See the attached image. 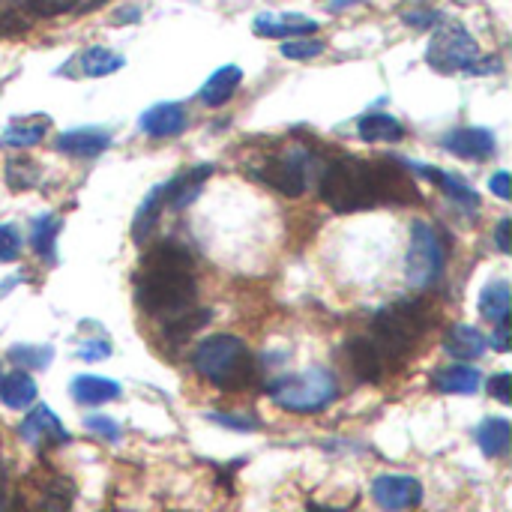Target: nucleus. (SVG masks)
<instances>
[{"label": "nucleus", "instance_id": "1", "mask_svg": "<svg viewBox=\"0 0 512 512\" xmlns=\"http://www.w3.org/2000/svg\"><path fill=\"white\" fill-rule=\"evenodd\" d=\"M135 294L150 315H180L195 303L192 258L177 243H159L147 258L135 282Z\"/></svg>", "mask_w": 512, "mask_h": 512}, {"label": "nucleus", "instance_id": "2", "mask_svg": "<svg viewBox=\"0 0 512 512\" xmlns=\"http://www.w3.org/2000/svg\"><path fill=\"white\" fill-rule=\"evenodd\" d=\"M321 198L336 213H354L384 204L378 162H363L354 156L330 162L321 177Z\"/></svg>", "mask_w": 512, "mask_h": 512}, {"label": "nucleus", "instance_id": "3", "mask_svg": "<svg viewBox=\"0 0 512 512\" xmlns=\"http://www.w3.org/2000/svg\"><path fill=\"white\" fill-rule=\"evenodd\" d=\"M429 324H432V315H429V306L423 300H402V303H393L375 315L369 339L375 342V348L390 363V360L408 357L417 348L420 336L429 330Z\"/></svg>", "mask_w": 512, "mask_h": 512}, {"label": "nucleus", "instance_id": "4", "mask_svg": "<svg viewBox=\"0 0 512 512\" xmlns=\"http://www.w3.org/2000/svg\"><path fill=\"white\" fill-rule=\"evenodd\" d=\"M195 369L219 390H243L255 378V357L237 336L219 333L195 348Z\"/></svg>", "mask_w": 512, "mask_h": 512}, {"label": "nucleus", "instance_id": "5", "mask_svg": "<svg viewBox=\"0 0 512 512\" xmlns=\"http://www.w3.org/2000/svg\"><path fill=\"white\" fill-rule=\"evenodd\" d=\"M270 399L291 414H315L339 399V384L330 369H306L270 384Z\"/></svg>", "mask_w": 512, "mask_h": 512}, {"label": "nucleus", "instance_id": "6", "mask_svg": "<svg viewBox=\"0 0 512 512\" xmlns=\"http://www.w3.org/2000/svg\"><path fill=\"white\" fill-rule=\"evenodd\" d=\"M480 45L471 36L468 27L462 24H441L429 42L426 60L432 69L444 72V75H456V72H471L480 60Z\"/></svg>", "mask_w": 512, "mask_h": 512}, {"label": "nucleus", "instance_id": "7", "mask_svg": "<svg viewBox=\"0 0 512 512\" xmlns=\"http://www.w3.org/2000/svg\"><path fill=\"white\" fill-rule=\"evenodd\" d=\"M444 243L429 222H414L411 249H408V279L417 288L435 285L444 273Z\"/></svg>", "mask_w": 512, "mask_h": 512}, {"label": "nucleus", "instance_id": "8", "mask_svg": "<svg viewBox=\"0 0 512 512\" xmlns=\"http://www.w3.org/2000/svg\"><path fill=\"white\" fill-rule=\"evenodd\" d=\"M372 501L384 512L414 510L423 501V483L405 474H384L372 483Z\"/></svg>", "mask_w": 512, "mask_h": 512}, {"label": "nucleus", "instance_id": "9", "mask_svg": "<svg viewBox=\"0 0 512 512\" xmlns=\"http://www.w3.org/2000/svg\"><path fill=\"white\" fill-rule=\"evenodd\" d=\"M255 174L273 186L276 192L288 195V198H297L306 192V159L300 153H288V156H276V159H267L261 168H255Z\"/></svg>", "mask_w": 512, "mask_h": 512}, {"label": "nucleus", "instance_id": "10", "mask_svg": "<svg viewBox=\"0 0 512 512\" xmlns=\"http://www.w3.org/2000/svg\"><path fill=\"white\" fill-rule=\"evenodd\" d=\"M441 144L447 153H453L459 159H471V162L495 156V132L483 129V126H459V129L447 132Z\"/></svg>", "mask_w": 512, "mask_h": 512}, {"label": "nucleus", "instance_id": "11", "mask_svg": "<svg viewBox=\"0 0 512 512\" xmlns=\"http://www.w3.org/2000/svg\"><path fill=\"white\" fill-rule=\"evenodd\" d=\"M21 441H27L30 447H45V444H66L69 432L63 429V423L57 420V414L48 405H36L24 423L18 426Z\"/></svg>", "mask_w": 512, "mask_h": 512}, {"label": "nucleus", "instance_id": "12", "mask_svg": "<svg viewBox=\"0 0 512 512\" xmlns=\"http://www.w3.org/2000/svg\"><path fill=\"white\" fill-rule=\"evenodd\" d=\"M255 33L264 39H300L318 30V21L294 12H261L255 15Z\"/></svg>", "mask_w": 512, "mask_h": 512}, {"label": "nucleus", "instance_id": "13", "mask_svg": "<svg viewBox=\"0 0 512 512\" xmlns=\"http://www.w3.org/2000/svg\"><path fill=\"white\" fill-rule=\"evenodd\" d=\"M60 153L66 156H78V159H93L99 153H105L111 147V135L99 126H81V129H69L63 135H57L54 144Z\"/></svg>", "mask_w": 512, "mask_h": 512}, {"label": "nucleus", "instance_id": "14", "mask_svg": "<svg viewBox=\"0 0 512 512\" xmlns=\"http://www.w3.org/2000/svg\"><path fill=\"white\" fill-rule=\"evenodd\" d=\"M210 174H213V165H192V168H186L183 174H177L171 183L162 186L165 204L174 207V210L189 207V204L201 195V189H204V183L210 180Z\"/></svg>", "mask_w": 512, "mask_h": 512}, {"label": "nucleus", "instance_id": "15", "mask_svg": "<svg viewBox=\"0 0 512 512\" xmlns=\"http://www.w3.org/2000/svg\"><path fill=\"white\" fill-rule=\"evenodd\" d=\"M348 363H351V372L366 384L381 381L384 372L390 369V363L384 360V354L375 348V342L369 336H357L348 342Z\"/></svg>", "mask_w": 512, "mask_h": 512}, {"label": "nucleus", "instance_id": "16", "mask_svg": "<svg viewBox=\"0 0 512 512\" xmlns=\"http://www.w3.org/2000/svg\"><path fill=\"white\" fill-rule=\"evenodd\" d=\"M186 129V108L180 102H156L141 114V132L150 138H171Z\"/></svg>", "mask_w": 512, "mask_h": 512}, {"label": "nucleus", "instance_id": "17", "mask_svg": "<svg viewBox=\"0 0 512 512\" xmlns=\"http://www.w3.org/2000/svg\"><path fill=\"white\" fill-rule=\"evenodd\" d=\"M240 81H243V69H240V66H234V63L219 66V69L204 81V87H201L198 96H201V102H204L207 108H219V105H225V102L237 93Z\"/></svg>", "mask_w": 512, "mask_h": 512}, {"label": "nucleus", "instance_id": "18", "mask_svg": "<svg viewBox=\"0 0 512 512\" xmlns=\"http://www.w3.org/2000/svg\"><path fill=\"white\" fill-rule=\"evenodd\" d=\"M69 393L78 405H105V402L120 399V384L111 378H99V375H78Z\"/></svg>", "mask_w": 512, "mask_h": 512}, {"label": "nucleus", "instance_id": "19", "mask_svg": "<svg viewBox=\"0 0 512 512\" xmlns=\"http://www.w3.org/2000/svg\"><path fill=\"white\" fill-rule=\"evenodd\" d=\"M417 174H423V177H429L432 183H438L441 189H444V195L447 198H453L456 204H462V207H468V210H477L480 207V195L462 180V177H456V174H447V171H441V168H432V165H411Z\"/></svg>", "mask_w": 512, "mask_h": 512}, {"label": "nucleus", "instance_id": "20", "mask_svg": "<svg viewBox=\"0 0 512 512\" xmlns=\"http://www.w3.org/2000/svg\"><path fill=\"white\" fill-rule=\"evenodd\" d=\"M357 135L369 144H390L405 138V126L393 114H366L357 123Z\"/></svg>", "mask_w": 512, "mask_h": 512}, {"label": "nucleus", "instance_id": "21", "mask_svg": "<svg viewBox=\"0 0 512 512\" xmlns=\"http://www.w3.org/2000/svg\"><path fill=\"white\" fill-rule=\"evenodd\" d=\"M444 348L456 360H477L486 351V336L477 327L456 324V327H450V333L444 339Z\"/></svg>", "mask_w": 512, "mask_h": 512}, {"label": "nucleus", "instance_id": "22", "mask_svg": "<svg viewBox=\"0 0 512 512\" xmlns=\"http://www.w3.org/2000/svg\"><path fill=\"white\" fill-rule=\"evenodd\" d=\"M435 387L441 393H456V396H474L480 387H483V375L474 369V366H465V363H456L444 372L435 375Z\"/></svg>", "mask_w": 512, "mask_h": 512}, {"label": "nucleus", "instance_id": "23", "mask_svg": "<svg viewBox=\"0 0 512 512\" xmlns=\"http://www.w3.org/2000/svg\"><path fill=\"white\" fill-rule=\"evenodd\" d=\"M510 438L512 426L510 420H504V417H489V420H483L480 429H477V444H480V450H483L489 459L507 456Z\"/></svg>", "mask_w": 512, "mask_h": 512}, {"label": "nucleus", "instance_id": "24", "mask_svg": "<svg viewBox=\"0 0 512 512\" xmlns=\"http://www.w3.org/2000/svg\"><path fill=\"white\" fill-rule=\"evenodd\" d=\"M0 402L12 411H24L36 402V381L24 372L0 378Z\"/></svg>", "mask_w": 512, "mask_h": 512}, {"label": "nucleus", "instance_id": "25", "mask_svg": "<svg viewBox=\"0 0 512 512\" xmlns=\"http://www.w3.org/2000/svg\"><path fill=\"white\" fill-rule=\"evenodd\" d=\"M45 132H48V117H15L3 129L0 141L9 147H33L45 138Z\"/></svg>", "mask_w": 512, "mask_h": 512}, {"label": "nucleus", "instance_id": "26", "mask_svg": "<svg viewBox=\"0 0 512 512\" xmlns=\"http://www.w3.org/2000/svg\"><path fill=\"white\" fill-rule=\"evenodd\" d=\"M123 54L105 48V45H90L87 51L78 54V66L87 78H102V75H111L117 69H123Z\"/></svg>", "mask_w": 512, "mask_h": 512}, {"label": "nucleus", "instance_id": "27", "mask_svg": "<svg viewBox=\"0 0 512 512\" xmlns=\"http://www.w3.org/2000/svg\"><path fill=\"white\" fill-rule=\"evenodd\" d=\"M30 231H33V234H30L33 252H36V255H42V261H45V264H54V261H57L54 246H57V234H60V219H57V216H51V213H42V216H36V219H33Z\"/></svg>", "mask_w": 512, "mask_h": 512}, {"label": "nucleus", "instance_id": "28", "mask_svg": "<svg viewBox=\"0 0 512 512\" xmlns=\"http://www.w3.org/2000/svg\"><path fill=\"white\" fill-rule=\"evenodd\" d=\"M210 318H213L210 309H186V312L171 315V318L165 321V336H168L171 342H186L189 336L201 333V330L210 324Z\"/></svg>", "mask_w": 512, "mask_h": 512}, {"label": "nucleus", "instance_id": "29", "mask_svg": "<svg viewBox=\"0 0 512 512\" xmlns=\"http://www.w3.org/2000/svg\"><path fill=\"white\" fill-rule=\"evenodd\" d=\"M480 312L492 324H507V318H510V285L507 282L486 285L483 297H480Z\"/></svg>", "mask_w": 512, "mask_h": 512}, {"label": "nucleus", "instance_id": "30", "mask_svg": "<svg viewBox=\"0 0 512 512\" xmlns=\"http://www.w3.org/2000/svg\"><path fill=\"white\" fill-rule=\"evenodd\" d=\"M162 207H165V195H162V186H156V189L144 198V204L138 207L135 222H132V234H135L138 243H144V240L153 234V225H156Z\"/></svg>", "mask_w": 512, "mask_h": 512}, {"label": "nucleus", "instance_id": "31", "mask_svg": "<svg viewBox=\"0 0 512 512\" xmlns=\"http://www.w3.org/2000/svg\"><path fill=\"white\" fill-rule=\"evenodd\" d=\"M6 183L9 189H30L39 183V165L27 156H15V159H6Z\"/></svg>", "mask_w": 512, "mask_h": 512}, {"label": "nucleus", "instance_id": "32", "mask_svg": "<svg viewBox=\"0 0 512 512\" xmlns=\"http://www.w3.org/2000/svg\"><path fill=\"white\" fill-rule=\"evenodd\" d=\"M9 360H15L18 366H27V369H45L51 363V348L45 345H18L9 351Z\"/></svg>", "mask_w": 512, "mask_h": 512}, {"label": "nucleus", "instance_id": "33", "mask_svg": "<svg viewBox=\"0 0 512 512\" xmlns=\"http://www.w3.org/2000/svg\"><path fill=\"white\" fill-rule=\"evenodd\" d=\"M324 54V42L321 39H309V36H300V39H288L282 42V57L288 60H312Z\"/></svg>", "mask_w": 512, "mask_h": 512}, {"label": "nucleus", "instance_id": "34", "mask_svg": "<svg viewBox=\"0 0 512 512\" xmlns=\"http://www.w3.org/2000/svg\"><path fill=\"white\" fill-rule=\"evenodd\" d=\"M78 0H24L27 12L36 15V18H54V15H63L69 9H75Z\"/></svg>", "mask_w": 512, "mask_h": 512}, {"label": "nucleus", "instance_id": "35", "mask_svg": "<svg viewBox=\"0 0 512 512\" xmlns=\"http://www.w3.org/2000/svg\"><path fill=\"white\" fill-rule=\"evenodd\" d=\"M207 420L222 426V429H231V432H255V429H261V423L255 417H246V414H207Z\"/></svg>", "mask_w": 512, "mask_h": 512}, {"label": "nucleus", "instance_id": "36", "mask_svg": "<svg viewBox=\"0 0 512 512\" xmlns=\"http://www.w3.org/2000/svg\"><path fill=\"white\" fill-rule=\"evenodd\" d=\"M84 426L93 432V435H99V438H105V441H111V444H117L120 441V426L111 420V417H102V414H93V417H87L84 420Z\"/></svg>", "mask_w": 512, "mask_h": 512}, {"label": "nucleus", "instance_id": "37", "mask_svg": "<svg viewBox=\"0 0 512 512\" xmlns=\"http://www.w3.org/2000/svg\"><path fill=\"white\" fill-rule=\"evenodd\" d=\"M402 21L408 24V27H435V24H441L444 21V15L438 12V9H429V6H420V9H414V12H402Z\"/></svg>", "mask_w": 512, "mask_h": 512}, {"label": "nucleus", "instance_id": "38", "mask_svg": "<svg viewBox=\"0 0 512 512\" xmlns=\"http://www.w3.org/2000/svg\"><path fill=\"white\" fill-rule=\"evenodd\" d=\"M21 255V237L12 225H0V261H15Z\"/></svg>", "mask_w": 512, "mask_h": 512}, {"label": "nucleus", "instance_id": "39", "mask_svg": "<svg viewBox=\"0 0 512 512\" xmlns=\"http://www.w3.org/2000/svg\"><path fill=\"white\" fill-rule=\"evenodd\" d=\"M489 393L501 402V405H510L512 402V375L510 372H501L495 378H489Z\"/></svg>", "mask_w": 512, "mask_h": 512}, {"label": "nucleus", "instance_id": "40", "mask_svg": "<svg viewBox=\"0 0 512 512\" xmlns=\"http://www.w3.org/2000/svg\"><path fill=\"white\" fill-rule=\"evenodd\" d=\"M108 354H111V345H108L105 339H99V342H87V345H81V348H78V357H81V360H90V363L105 360Z\"/></svg>", "mask_w": 512, "mask_h": 512}, {"label": "nucleus", "instance_id": "41", "mask_svg": "<svg viewBox=\"0 0 512 512\" xmlns=\"http://www.w3.org/2000/svg\"><path fill=\"white\" fill-rule=\"evenodd\" d=\"M489 189L501 198V201H510L512 195V177L510 171H498V174H492V180H489Z\"/></svg>", "mask_w": 512, "mask_h": 512}, {"label": "nucleus", "instance_id": "42", "mask_svg": "<svg viewBox=\"0 0 512 512\" xmlns=\"http://www.w3.org/2000/svg\"><path fill=\"white\" fill-rule=\"evenodd\" d=\"M21 30H27V21L21 15H15V12H3L0 15V36H15Z\"/></svg>", "mask_w": 512, "mask_h": 512}, {"label": "nucleus", "instance_id": "43", "mask_svg": "<svg viewBox=\"0 0 512 512\" xmlns=\"http://www.w3.org/2000/svg\"><path fill=\"white\" fill-rule=\"evenodd\" d=\"M486 345H492L495 351L507 354V351H510V327H507V324H498V327H495V333L486 339Z\"/></svg>", "mask_w": 512, "mask_h": 512}, {"label": "nucleus", "instance_id": "44", "mask_svg": "<svg viewBox=\"0 0 512 512\" xmlns=\"http://www.w3.org/2000/svg\"><path fill=\"white\" fill-rule=\"evenodd\" d=\"M510 228V219H501V222H498V231H495V243H498V249H501L504 255L510 252Z\"/></svg>", "mask_w": 512, "mask_h": 512}, {"label": "nucleus", "instance_id": "45", "mask_svg": "<svg viewBox=\"0 0 512 512\" xmlns=\"http://www.w3.org/2000/svg\"><path fill=\"white\" fill-rule=\"evenodd\" d=\"M354 3H363V0H330V12H342V9H348Z\"/></svg>", "mask_w": 512, "mask_h": 512}, {"label": "nucleus", "instance_id": "46", "mask_svg": "<svg viewBox=\"0 0 512 512\" xmlns=\"http://www.w3.org/2000/svg\"><path fill=\"white\" fill-rule=\"evenodd\" d=\"M0 512H9V507H6V504H3V501H0Z\"/></svg>", "mask_w": 512, "mask_h": 512}]
</instances>
